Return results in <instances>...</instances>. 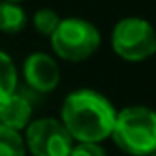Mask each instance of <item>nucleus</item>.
Masks as SVG:
<instances>
[{
	"mask_svg": "<svg viewBox=\"0 0 156 156\" xmlns=\"http://www.w3.org/2000/svg\"><path fill=\"white\" fill-rule=\"evenodd\" d=\"M26 26V13L13 2H0V31L19 33Z\"/></svg>",
	"mask_w": 156,
	"mask_h": 156,
	"instance_id": "obj_8",
	"label": "nucleus"
},
{
	"mask_svg": "<svg viewBox=\"0 0 156 156\" xmlns=\"http://www.w3.org/2000/svg\"><path fill=\"white\" fill-rule=\"evenodd\" d=\"M112 48L127 61H143L156 51V33L143 19H123L112 31Z\"/></svg>",
	"mask_w": 156,
	"mask_h": 156,
	"instance_id": "obj_4",
	"label": "nucleus"
},
{
	"mask_svg": "<svg viewBox=\"0 0 156 156\" xmlns=\"http://www.w3.org/2000/svg\"><path fill=\"white\" fill-rule=\"evenodd\" d=\"M26 147L33 156H70L73 138L66 127L53 118L35 119L26 127Z\"/></svg>",
	"mask_w": 156,
	"mask_h": 156,
	"instance_id": "obj_5",
	"label": "nucleus"
},
{
	"mask_svg": "<svg viewBox=\"0 0 156 156\" xmlns=\"http://www.w3.org/2000/svg\"><path fill=\"white\" fill-rule=\"evenodd\" d=\"M17 88V70L13 61L0 51V103L8 99L11 94H15Z\"/></svg>",
	"mask_w": 156,
	"mask_h": 156,
	"instance_id": "obj_9",
	"label": "nucleus"
},
{
	"mask_svg": "<svg viewBox=\"0 0 156 156\" xmlns=\"http://www.w3.org/2000/svg\"><path fill=\"white\" fill-rule=\"evenodd\" d=\"M24 77L37 92H51L59 85V66L46 53H33L24 62Z\"/></svg>",
	"mask_w": 156,
	"mask_h": 156,
	"instance_id": "obj_6",
	"label": "nucleus"
},
{
	"mask_svg": "<svg viewBox=\"0 0 156 156\" xmlns=\"http://www.w3.org/2000/svg\"><path fill=\"white\" fill-rule=\"evenodd\" d=\"M149 156H156V152H152V154H149Z\"/></svg>",
	"mask_w": 156,
	"mask_h": 156,
	"instance_id": "obj_14",
	"label": "nucleus"
},
{
	"mask_svg": "<svg viewBox=\"0 0 156 156\" xmlns=\"http://www.w3.org/2000/svg\"><path fill=\"white\" fill-rule=\"evenodd\" d=\"M6 2H13V4H17V2H20V0H6Z\"/></svg>",
	"mask_w": 156,
	"mask_h": 156,
	"instance_id": "obj_13",
	"label": "nucleus"
},
{
	"mask_svg": "<svg viewBox=\"0 0 156 156\" xmlns=\"http://www.w3.org/2000/svg\"><path fill=\"white\" fill-rule=\"evenodd\" d=\"M59 22H61V19H59V15L53 9H39L35 13V17H33L35 28L41 33H44V35H53V31L57 30Z\"/></svg>",
	"mask_w": 156,
	"mask_h": 156,
	"instance_id": "obj_11",
	"label": "nucleus"
},
{
	"mask_svg": "<svg viewBox=\"0 0 156 156\" xmlns=\"http://www.w3.org/2000/svg\"><path fill=\"white\" fill-rule=\"evenodd\" d=\"M101 37L94 24L83 19H64L51 35L55 53L66 61H85L99 48Z\"/></svg>",
	"mask_w": 156,
	"mask_h": 156,
	"instance_id": "obj_3",
	"label": "nucleus"
},
{
	"mask_svg": "<svg viewBox=\"0 0 156 156\" xmlns=\"http://www.w3.org/2000/svg\"><path fill=\"white\" fill-rule=\"evenodd\" d=\"M70 156H107V152L98 143H79L72 149Z\"/></svg>",
	"mask_w": 156,
	"mask_h": 156,
	"instance_id": "obj_12",
	"label": "nucleus"
},
{
	"mask_svg": "<svg viewBox=\"0 0 156 156\" xmlns=\"http://www.w3.org/2000/svg\"><path fill=\"white\" fill-rule=\"evenodd\" d=\"M116 145L132 156L156 152V112L147 107H129L116 116L112 129Z\"/></svg>",
	"mask_w": 156,
	"mask_h": 156,
	"instance_id": "obj_2",
	"label": "nucleus"
},
{
	"mask_svg": "<svg viewBox=\"0 0 156 156\" xmlns=\"http://www.w3.org/2000/svg\"><path fill=\"white\" fill-rule=\"evenodd\" d=\"M31 118V103L19 94H11L8 99L0 103V125L9 127L13 130H20L30 125Z\"/></svg>",
	"mask_w": 156,
	"mask_h": 156,
	"instance_id": "obj_7",
	"label": "nucleus"
},
{
	"mask_svg": "<svg viewBox=\"0 0 156 156\" xmlns=\"http://www.w3.org/2000/svg\"><path fill=\"white\" fill-rule=\"evenodd\" d=\"M0 156H26V143L19 130L0 125Z\"/></svg>",
	"mask_w": 156,
	"mask_h": 156,
	"instance_id": "obj_10",
	"label": "nucleus"
},
{
	"mask_svg": "<svg viewBox=\"0 0 156 156\" xmlns=\"http://www.w3.org/2000/svg\"><path fill=\"white\" fill-rule=\"evenodd\" d=\"M116 116L110 101L94 90L72 92L61 108V123L81 143H98L112 136Z\"/></svg>",
	"mask_w": 156,
	"mask_h": 156,
	"instance_id": "obj_1",
	"label": "nucleus"
}]
</instances>
